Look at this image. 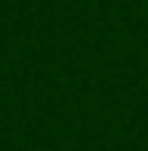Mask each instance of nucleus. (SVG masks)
Listing matches in <instances>:
<instances>
[]
</instances>
